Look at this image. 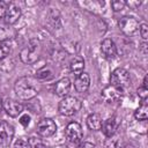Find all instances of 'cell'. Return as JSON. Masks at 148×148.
Segmentation results:
<instances>
[{"label": "cell", "instance_id": "obj_1", "mask_svg": "<svg viewBox=\"0 0 148 148\" xmlns=\"http://www.w3.org/2000/svg\"><path fill=\"white\" fill-rule=\"evenodd\" d=\"M40 90V83L37 77L34 76H22L16 80L14 84V91L16 96L21 99L29 101L37 96Z\"/></svg>", "mask_w": 148, "mask_h": 148}, {"label": "cell", "instance_id": "obj_2", "mask_svg": "<svg viewBox=\"0 0 148 148\" xmlns=\"http://www.w3.org/2000/svg\"><path fill=\"white\" fill-rule=\"evenodd\" d=\"M82 106V103L80 102L79 98L74 97V96H65L58 105V110L62 116H73L76 112L80 111Z\"/></svg>", "mask_w": 148, "mask_h": 148}, {"label": "cell", "instance_id": "obj_3", "mask_svg": "<svg viewBox=\"0 0 148 148\" xmlns=\"http://www.w3.org/2000/svg\"><path fill=\"white\" fill-rule=\"evenodd\" d=\"M40 54V45L36 39L30 40L27 47H24L20 53V59L24 64H34L38 60Z\"/></svg>", "mask_w": 148, "mask_h": 148}, {"label": "cell", "instance_id": "obj_4", "mask_svg": "<svg viewBox=\"0 0 148 148\" xmlns=\"http://www.w3.org/2000/svg\"><path fill=\"white\" fill-rule=\"evenodd\" d=\"M110 82L112 86L124 89L131 84V76L130 73L125 68H116L110 76Z\"/></svg>", "mask_w": 148, "mask_h": 148}, {"label": "cell", "instance_id": "obj_5", "mask_svg": "<svg viewBox=\"0 0 148 148\" xmlns=\"http://www.w3.org/2000/svg\"><path fill=\"white\" fill-rule=\"evenodd\" d=\"M118 25H119L120 31L126 36H131L135 34L136 30L139 29V22L133 16H123L119 20Z\"/></svg>", "mask_w": 148, "mask_h": 148}, {"label": "cell", "instance_id": "obj_6", "mask_svg": "<svg viewBox=\"0 0 148 148\" xmlns=\"http://www.w3.org/2000/svg\"><path fill=\"white\" fill-rule=\"evenodd\" d=\"M65 135H66L67 140L72 143L80 142L81 139L83 138V132H82L81 125L76 121H71L65 128Z\"/></svg>", "mask_w": 148, "mask_h": 148}, {"label": "cell", "instance_id": "obj_7", "mask_svg": "<svg viewBox=\"0 0 148 148\" xmlns=\"http://www.w3.org/2000/svg\"><path fill=\"white\" fill-rule=\"evenodd\" d=\"M56 131H57V125L54 120H52L51 118H44L39 120V123L37 124V133L43 138H49L53 135Z\"/></svg>", "mask_w": 148, "mask_h": 148}, {"label": "cell", "instance_id": "obj_8", "mask_svg": "<svg viewBox=\"0 0 148 148\" xmlns=\"http://www.w3.org/2000/svg\"><path fill=\"white\" fill-rule=\"evenodd\" d=\"M14 132V126L6 120L0 121V145L8 146L13 140Z\"/></svg>", "mask_w": 148, "mask_h": 148}, {"label": "cell", "instance_id": "obj_9", "mask_svg": "<svg viewBox=\"0 0 148 148\" xmlns=\"http://www.w3.org/2000/svg\"><path fill=\"white\" fill-rule=\"evenodd\" d=\"M21 17V8L17 3L15 2H8L6 14H5V23L8 25H12L18 21Z\"/></svg>", "mask_w": 148, "mask_h": 148}, {"label": "cell", "instance_id": "obj_10", "mask_svg": "<svg viewBox=\"0 0 148 148\" xmlns=\"http://www.w3.org/2000/svg\"><path fill=\"white\" fill-rule=\"evenodd\" d=\"M123 96V89L114 87L112 84L105 87L102 90V97L106 103H113L117 102L118 99H120Z\"/></svg>", "mask_w": 148, "mask_h": 148}, {"label": "cell", "instance_id": "obj_11", "mask_svg": "<svg viewBox=\"0 0 148 148\" xmlns=\"http://www.w3.org/2000/svg\"><path fill=\"white\" fill-rule=\"evenodd\" d=\"M3 109L6 111V113L9 116V117H18L22 111H23V104L15 101V99H12V98H7L5 99L3 102Z\"/></svg>", "mask_w": 148, "mask_h": 148}, {"label": "cell", "instance_id": "obj_12", "mask_svg": "<svg viewBox=\"0 0 148 148\" xmlns=\"http://www.w3.org/2000/svg\"><path fill=\"white\" fill-rule=\"evenodd\" d=\"M119 124H120L119 117L112 116V117H110V118H108L106 120L103 121V125H102V128L101 130L103 131V133H104V135L106 138H112L113 134L116 133Z\"/></svg>", "mask_w": 148, "mask_h": 148}, {"label": "cell", "instance_id": "obj_13", "mask_svg": "<svg viewBox=\"0 0 148 148\" xmlns=\"http://www.w3.org/2000/svg\"><path fill=\"white\" fill-rule=\"evenodd\" d=\"M89 86H90V77H89L88 73L82 72L81 74H79L76 76V79L74 81V87L77 92H80V94L86 92L89 89Z\"/></svg>", "mask_w": 148, "mask_h": 148}, {"label": "cell", "instance_id": "obj_14", "mask_svg": "<svg viewBox=\"0 0 148 148\" xmlns=\"http://www.w3.org/2000/svg\"><path fill=\"white\" fill-rule=\"evenodd\" d=\"M71 80L68 79V77H62V79H60L57 83H56V86H54V92H56V95H58V96H60V97H65V96H67V94L69 92V90H71Z\"/></svg>", "mask_w": 148, "mask_h": 148}, {"label": "cell", "instance_id": "obj_15", "mask_svg": "<svg viewBox=\"0 0 148 148\" xmlns=\"http://www.w3.org/2000/svg\"><path fill=\"white\" fill-rule=\"evenodd\" d=\"M101 51L106 58H113L117 54V46L112 39L105 38L101 43Z\"/></svg>", "mask_w": 148, "mask_h": 148}, {"label": "cell", "instance_id": "obj_16", "mask_svg": "<svg viewBox=\"0 0 148 148\" xmlns=\"http://www.w3.org/2000/svg\"><path fill=\"white\" fill-rule=\"evenodd\" d=\"M103 120L98 113H91L87 118V126L91 131H99L102 128Z\"/></svg>", "mask_w": 148, "mask_h": 148}, {"label": "cell", "instance_id": "obj_17", "mask_svg": "<svg viewBox=\"0 0 148 148\" xmlns=\"http://www.w3.org/2000/svg\"><path fill=\"white\" fill-rule=\"evenodd\" d=\"M69 68H71V72H72V73L76 74V75L81 74V73L83 72V69H84V61H83V59L80 58V57H75V58L71 61Z\"/></svg>", "mask_w": 148, "mask_h": 148}, {"label": "cell", "instance_id": "obj_18", "mask_svg": "<svg viewBox=\"0 0 148 148\" xmlns=\"http://www.w3.org/2000/svg\"><path fill=\"white\" fill-rule=\"evenodd\" d=\"M134 117L138 120H146L148 118V105L146 101H142L141 105L134 111Z\"/></svg>", "mask_w": 148, "mask_h": 148}, {"label": "cell", "instance_id": "obj_19", "mask_svg": "<svg viewBox=\"0 0 148 148\" xmlns=\"http://www.w3.org/2000/svg\"><path fill=\"white\" fill-rule=\"evenodd\" d=\"M147 80H148V76L146 75L145 79H143V82H142V86L139 87L138 89V96L142 99V101H146L147 99V96H148V86H147Z\"/></svg>", "mask_w": 148, "mask_h": 148}, {"label": "cell", "instance_id": "obj_20", "mask_svg": "<svg viewBox=\"0 0 148 148\" xmlns=\"http://www.w3.org/2000/svg\"><path fill=\"white\" fill-rule=\"evenodd\" d=\"M10 52V44L8 40L0 42V61H2Z\"/></svg>", "mask_w": 148, "mask_h": 148}, {"label": "cell", "instance_id": "obj_21", "mask_svg": "<svg viewBox=\"0 0 148 148\" xmlns=\"http://www.w3.org/2000/svg\"><path fill=\"white\" fill-rule=\"evenodd\" d=\"M28 145H29V148H45L44 142L40 139H37L35 136H31L28 139Z\"/></svg>", "mask_w": 148, "mask_h": 148}, {"label": "cell", "instance_id": "obj_22", "mask_svg": "<svg viewBox=\"0 0 148 148\" xmlns=\"http://www.w3.org/2000/svg\"><path fill=\"white\" fill-rule=\"evenodd\" d=\"M6 25H0V42H5L10 38V30Z\"/></svg>", "mask_w": 148, "mask_h": 148}, {"label": "cell", "instance_id": "obj_23", "mask_svg": "<svg viewBox=\"0 0 148 148\" xmlns=\"http://www.w3.org/2000/svg\"><path fill=\"white\" fill-rule=\"evenodd\" d=\"M126 6V1L124 0H114V1H111V7L114 12H119L121 9H124V7Z\"/></svg>", "mask_w": 148, "mask_h": 148}, {"label": "cell", "instance_id": "obj_24", "mask_svg": "<svg viewBox=\"0 0 148 148\" xmlns=\"http://www.w3.org/2000/svg\"><path fill=\"white\" fill-rule=\"evenodd\" d=\"M51 76H52V72L50 69H46V68L39 69L36 73V77L37 79H47V77H51Z\"/></svg>", "mask_w": 148, "mask_h": 148}, {"label": "cell", "instance_id": "obj_25", "mask_svg": "<svg viewBox=\"0 0 148 148\" xmlns=\"http://www.w3.org/2000/svg\"><path fill=\"white\" fill-rule=\"evenodd\" d=\"M139 29H140V35H141L142 39L146 42L148 38V25L146 23H142L141 25H139Z\"/></svg>", "mask_w": 148, "mask_h": 148}, {"label": "cell", "instance_id": "obj_26", "mask_svg": "<svg viewBox=\"0 0 148 148\" xmlns=\"http://www.w3.org/2000/svg\"><path fill=\"white\" fill-rule=\"evenodd\" d=\"M13 148H29V145H28V141L27 140H24L23 138H21V139H18V140L15 141Z\"/></svg>", "mask_w": 148, "mask_h": 148}, {"label": "cell", "instance_id": "obj_27", "mask_svg": "<svg viewBox=\"0 0 148 148\" xmlns=\"http://www.w3.org/2000/svg\"><path fill=\"white\" fill-rule=\"evenodd\" d=\"M20 123H21V125H22L23 127H28V125H29V123H30V117H29L28 114H22V116L20 117Z\"/></svg>", "mask_w": 148, "mask_h": 148}, {"label": "cell", "instance_id": "obj_28", "mask_svg": "<svg viewBox=\"0 0 148 148\" xmlns=\"http://www.w3.org/2000/svg\"><path fill=\"white\" fill-rule=\"evenodd\" d=\"M7 6H8V2H5V1H1L0 0V18H3L5 17Z\"/></svg>", "mask_w": 148, "mask_h": 148}, {"label": "cell", "instance_id": "obj_29", "mask_svg": "<svg viewBox=\"0 0 148 148\" xmlns=\"http://www.w3.org/2000/svg\"><path fill=\"white\" fill-rule=\"evenodd\" d=\"M106 148H121V146H120L118 139H113L112 141H110V143H109V146Z\"/></svg>", "mask_w": 148, "mask_h": 148}, {"label": "cell", "instance_id": "obj_30", "mask_svg": "<svg viewBox=\"0 0 148 148\" xmlns=\"http://www.w3.org/2000/svg\"><path fill=\"white\" fill-rule=\"evenodd\" d=\"M140 5H141V1H126V6H128L130 8H133V9L138 8Z\"/></svg>", "mask_w": 148, "mask_h": 148}, {"label": "cell", "instance_id": "obj_31", "mask_svg": "<svg viewBox=\"0 0 148 148\" xmlns=\"http://www.w3.org/2000/svg\"><path fill=\"white\" fill-rule=\"evenodd\" d=\"M77 148H97V146L91 143V142H82L79 145Z\"/></svg>", "mask_w": 148, "mask_h": 148}, {"label": "cell", "instance_id": "obj_32", "mask_svg": "<svg viewBox=\"0 0 148 148\" xmlns=\"http://www.w3.org/2000/svg\"><path fill=\"white\" fill-rule=\"evenodd\" d=\"M146 47H147V44H146V43H143V44L141 45V49H142V51H143V54H147V51H146Z\"/></svg>", "mask_w": 148, "mask_h": 148}, {"label": "cell", "instance_id": "obj_33", "mask_svg": "<svg viewBox=\"0 0 148 148\" xmlns=\"http://www.w3.org/2000/svg\"><path fill=\"white\" fill-rule=\"evenodd\" d=\"M2 108H3V102H2V99L0 98V111L2 110Z\"/></svg>", "mask_w": 148, "mask_h": 148}]
</instances>
